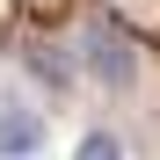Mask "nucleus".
Returning <instances> with one entry per match:
<instances>
[{"instance_id": "nucleus-1", "label": "nucleus", "mask_w": 160, "mask_h": 160, "mask_svg": "<svg viewBox=\"0 0 160 160\" xmlns=\"http://www.w3.org/2000/svg\"><path fill=\"white\" fill-rule=\"evenodd\" d=\"M73 66L88 80H102V88H131V80H138V44H131L117 22H88L80 44H73Z\"/></svg>"}, {"instance_id": "nucleus-2", "label": "nucleus", "mask_w": 160, "mask_h": 160, "mask_svg": "<svg viewBox=\"0 0 160 160\" xmlns=\"http://www.w3.org/2000/svg\"><path fill=\"white\" fill-rule=\"evenodd\" d=\"M44 146V124L29 109H0V160H29Z\"/></svg>"}, {"instance_id": "nucleus-3", "label": "nucleus", "mask_w": 160, "mask_h": 160, "mask_svg": "<svg viewBox=\"0 0 160 160\" xmlns=\"http://www.w3.org/2000/svg\"><path fill=\"white\" fill-rule=\"evenodd\" d=\"M73 160H124V146H117V131H88L73 146Z\"/></svg>"}]
</instances>
